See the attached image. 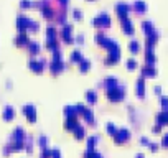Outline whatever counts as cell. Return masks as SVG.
<instances>
[{"label": "cell", "instance_id": "6da1fadb", "mask_svg": "<svg viewBox=\"0 0 168 158\" xmlns=\"http://www.w3.org/2000/svg\"><path fill=\"white\" fill-rule=\"evenodd\" d=\"M17 25H18L20 30H26V28H31V30H36V23L31 22L30 18H26V17H18V20H17Z\"/></svg>", "mask_w": 168, "mask_h": 158}, {"label": "cell", "instance_id": "7a4b0ae2", "mask_svg": "<svg viewBox=\"0 0 168 158\" xmlns=\"http://www.w3.org/2000/svg\"><path fill=\"white\" fill-rule=\"evenodd\" d=\"M107 97H109L110 101H120L122 97H124V89L119 86L110 87V89H107Z\"/></svg>", "mask_w": 168, "mask_h": 158}, {"label": "cell", "instance_id": "3957f363", "mask_svg": "<svg viewBox=\"0 0 168 158\" xmlns=\"http://www.w3.org/2000/svg\"><path fill=\"white\" fill-rule=\"evenodd\" d=\"M23 114L28 117V120H30V122L36 120V110H35V105H31V104L23 105Z\"/></svg>", "mask_w": 168, "mask_h": 158}, {"label": "cell", "instance_id": "277c9868", "mask_svg": "<svg viewBox=\"0 0 168 158\" xmlns=\"http://www.w3.org/2000/svg\"><path fill=\"white\" fill-rule=\"evenodd\" d=\"M114 138H115V142H117V143L125 142V140L129 138V130H127V129H120V130H117L114 133Z\"/></svg>", "mask_w": 168, "mask_h": 158}, {"label": "cell", "instance_id": "5b68a950", "mask_svg": "<svg viewBox=\"0 0 168 158\" xmlns=\"http://www.w3.org/2000/svg\"><path fill=\"white\" fill-rule=\"evenodd\" d=\"M64 127H66V129H69V130H74V129L78 127V119H76V115H69V117L66 119Z\"/></svg>", "mask_w": 168, "mask_h": 158}, {"label": "cell", "instance_id": "8992f818", "mask_svg": "<svg viewBox=\"0 0 168 158\" xmlns=\"http://www.w3.org/2000/svg\"><path fill=\"white\" fill-rule=\"evenodd\" d=\"M92 23H94V25H104V23H106V25H109V23H110V18L106 15V13H102V15L96 17V18L92 20Z\"/></svg>", "mask_w": 168, "mask_h": 158}, {"label": "cell", "instance_id": "52a82bcc", "mask_svg": "<svg viewBox=\"0 0 168 158\" xmlns=\"http://www.w3.org/2000/svg\"><path fill=\"white\" fill-rule=\"evenodd\" d=\"M63 38H64V41H68V43H71V41H73L71 25H64V26H63Z\"/></svg>", "mask_w": 168, "mask_h": 158}, {"label": "cell", "instance_id": "ba28073f", "mask_svg": "<svg viewBox=\"0 0 168 158\" xmlns=\"http://www.w3.org/2000/svg\"><path fill=\"white\" fill-rule=\"evenodd\" d=\"M63 68H64V64H63L61 59H53V61H51V71H53V73L61 71Z\"/></svg>", "mask_w": 168, "mask_h": 158}, {"label": "cell", "instance_id": "9c48e42d", "mask_svg": "<svg viewBox=\"0 0 168 158\" xmlns=\"http://www.w3.org/2000/svg\"><path fill=\"white\" fill-rule=\"evenodd\" d=\"M13 140L15 142H23L25 140V132H23V129H17L15 132H13Z\"/></svg>", "mask_w": 168, "mask_h": 158}, {"label": "cell", "instance_id": "30bf717a", "mask_svg": "<svg viewBox=\"0 0 168 158\" xmlns=\"http://www.w3.org/2000/svg\"><path fill=\"white\" fill-rule=\"evenodd\" d=\"M13 115H15L13 107H12V105H7L5 110H3V119H5V120H10V119H13Z\"/></svg>", "mask_w": 168, "mask_h": 158}, {"label": "cell", "instance_id": "8fae6325", "mask_svg": "<svg viewBox=\"0 0 168 158\" xmlns=\"http://www.w3.org/2000/svg\"><path fill=\"white\" fill-rule=\"evenodd\" d=\"M30 68L33 69V71H41V69H43V66H41V61L31 59V61H30Z\"/></svg>", "mask_w": 168, "mask_h": 158}, {"label": "cell", "instance_id": "7c38bea8", "mask_svg": "<svg viewBox=\"0 0 168 158\" xmlns=\"http://www.w3.org/2000/svg\"><path fill=\"white\" fill-rule=\"evenodd\" d=\"M81 114L86 117V120L87 122H94V114H92V110H89V109H86L84 107V110L81 112Z\"/></svg>", "mask_w": 168, "mask_h": 158}, {"label": "cell", "instance_id": "4fadbf2b", "mask_svg": "<svg viewBox=\"0 0 168 158\" xmlns=\"http://www.w3.org/2000/svg\"><path fill=\"white\" fill-rule=\"evenodd\" d=\"M81 59H82V54L79 50H74L71 53V61H81Z\"/></svg>", "mask_w": 168, "mask_h": 158}, {"label": "cell", "instance_id": "5bb4252c", "mask_svg": "<svg viewBox=\"0 0 168 158\" xmlns=\"http://www.w3.org/2000/svg\"><path fill=\"white\" fill-rule=\"evenodd\" d=\"M23 43H28V36H26V33H20L18 35V38H17V45H23Z\"/></svg>", "mask_w": 168, "mask_h": 158}, {"label": "cell", "instance_id": "9a60e30c", "mask_svg": "<svg viewBox=\"0 0 168 158\" xmlns=\"http://www.w3.org/2000/svg\"><path fill=\"white\" fill-rule=\"evenodd\" d=\"M74 137L76 138H82L84 137V129L81 127V125H78V127L74 129Z\"/></svg>", "mask_w": 168, "mask_h": 158}, {"label": "cell", "instance_id": "2e32d148", "mask_svg": "<svg viewBox=\"0 0 168 158\" xmlns=\"http://www.w3.org/2000/svg\"><path fill=\"white\" fill-rule=\"evenodd\" d=\"M106 86H107V89H110V87H115V86H117V79H115V78H107Z\"/></svg>", "mask_w": 168, "mask_h": 158}, {"label": "cell", "instance_id": "e0dca14e", "mask_svg": "<svg viewBox=\"0 0 168 158\" xmlns=\"http://www.w3.org/2000/svg\"><path fill=\"white\" fill-rule=\"evenodd\" d=\"M158 122H160V124H166V122H168V112H162V114H158Z\"/></svg>", "mask_w": 168, "mask_h": 158}, {"label": "cell", "instance_id": "ac0fdd59", "mask_svg": "<svg viewBox=\"0 0 168 158\" xmlns=\"http://www.w3.org/2000/svg\"><path fill=\"white\" fill-rule=\"evenodd\" d=\"M115 10H117L120 15H125V13H127V10H129V7H127V5H122V3H120V5L115 7Z\"/></svg>", "mask_w": 168, "mask_h": 158}, {"label": "cell", "instance_id": "d6986e66", "mask_svg": "<svg viewBox=\"0 0 168 158\" xmlns=\"http://www.w3.org/2000/svg\"><path fill=\"white\" fill-rule=\"evenodd\" d=\"M86 97H87V101H91V102H96V99H97V96H96L94 91H87Z\"/></svg>", "mask_w": 168, "mask_h": 158}, {"label": "cell", "instance_id": "ffe728a7", "mask_svg": "<svg viewBox=\"0 0 168 158\" xmlns=\"http://www.w3.org/2000/svg\"><path fill=\"white\" fill-rule=\"evenodd\" d=\"M143 89H145V84H143V79H140L138 84H137V92H138V96H143Z\"/></svg>", "mask_w": 168, "mask_h": 158}, {"label": "cell", "instance_id": "44dd1931", "mask_svg": "<svg viewBox=\"0 0 168 158\" xmlns=\"http://www.w3.org/2000/svg\"><path fill=\"white\" fill-rule=\"evenodd\" d=\"M43 13H45V17H53V10H51L46 3H43Z\"/></svg>", "mask_w": 168, "mask_h": 158}, {"label": "cell", "instance_id": "7402d4cb", "mask_svg": "<svg viewBox=\"0 0 168 158\" xmlns=\"http://www.w3.org/2000/svg\"><path fill=\"white\" fill-rule=\"evenodd\" d=\"M96 137H89L87 138V147H89V150H94V145H96Z\"/></svg>", "mask_w": 168, "mask_h": 158}, {"label": "cell", "instance_id": "603a6c76", "mask_svg": "<svg viewBox=\"0 0 168 158\" xmlns=\"http://www.w3.org/2000/svg\"><path fill=\"white\" fill-rule=\"evenodd\" d=\"M86 158H101V155H99L97 152H94V150H87Z\"/></svg>", "mask_w": 168, "mask_h": 158}, {"label": "cell", "instance_id": "cb8c5ba5", "mask_svg": "<svg viewBox=\"0 0 168 158\" xmlns=\"http://www.w3.org/2000/svg\"><path fill=\"white\" fill-rule=\"evenodd\" d=\"M46 33H48V38H50V40H54V35H56V30H54V28H53V26H48Z\"/></svg>", "mask_w": 168, "mask_h": 158}, {"label": "cell", "instance_id": "d4e9b609", "mask_svg": "<svg viewBox=\"0 0 168 158\" xmlns=\"http://www.w3.org/2000/svg\"><path fill=\"white\" fill-rule=\"evenodd\" d=\"M89 69V61L87 59H81V71H87Z\"/></svg>", "mask_w": 168, "mask_h": 158}, {"label": "cell", "instance_id": "484cf974", "mask_svg": "<svg viewBox=\"0 0 168 158\" xmlns=\"http://www.w3.org/2000/svg\"><path fill=\"white\" fill-rule=\"evenodd\" d=\"M38 50H40V45L38 43H30V51L31 53H36Z\"/></svg>", "mask_w": 168, "mask_h": 158}, {"label": "cell", "instance_id": "4316f807", "mask_svg": "<svg viewBox=\"0 0 168 158\" xmlns=\"http://www.w3.org/2000/svg\"><path fill=\"white\" fill-rule=\"evenodd\" d=\"M73 109H74V112H76V114H78V112H79V114H81V112L84 110V104H76Z\"/></svg>", "mask_w": 168, "mask_h": 158}, {"label": "cell", "instance_id": "83f0119b", "mask_svg": "<svg viewBox=\"0 0 168 158\" xmlns=\"http://www.w3.org/2000/svg\"><path fill=\"white\" fill-rule=\"evenodd\" d=\"M64 112H66V115H76V112H74V109L73 107H64Z\"/></svg>", "mask_w": 168, "mask_h": 158}, {"label": "cell", "instance_id": "f1b7e54d", "mask_svg": "<svg viewBox=\"0 0 168 158\" xmlns=\"http://www.w3.org/2000/svg\"><path fill=\"white\" fill-rule=\"evenodd\" d=\"M124 28H125V31H132V23L129 20H124Z\"/></svg>", "mask_w": 168, "mask_h": 158}, {"label": "cell", "instance_id": "f546056e", "mask_svg": "<svg viewBox=\"0 0 168 158\" xmlns=\"http://www.w3.org/2000/svg\"><path fill=\"white\" fill-rule=\"evenodd\" d=\"M107 130H109L110 135H114V133L117 132V130H115V127H114V124H107Z\"/></svg>", "mask_w": 168, "mask_h": 158}, {"label": "cell", "instance_id": "4dcf8cb0", "mask_svg": "<svg viewBox=\"0 0 168 158\" xmlns=\"http://www.w3.org/2000/svg\"><path fill=\"white\" fill-rule=\"evenodd\" d=\"M23 148V142H15V145L12 147V150H20Z\"/></svg>", "mask_w": 168, "mask_h": 158}, {"label": "cell", "instance_id": "1f68e13d", "mask_svg": "<svg viewBox=\"0 0 168 158\" xmlns=\"http://www.w3.org/2000/svg\"><path fill=\"white\" fill-rule=\"evenodd\" d=\"M51 156V150H43V153H41V158H48Z\"/></svg>", "mask_w": 168, "mask_h": 158}, {"label": "cell", "instance_id": "d6a6232c", "mask_svg": "<svg viewBox=\"0 0 168 158\" xmlns=\"http://www.w3.org/2000/svg\"><path fill=\"white\" fill-rule=\"evenodd\" d=\"M48 48H54V50H56V41L54 40H48Z\"/></svg>", "mask_w": 168, "mask_h": 158}, {"label": "cell", "instance_id": "836d02e7", "mask_svg": "<svg viewBox=\"0 0 168 158\" xmlns=\"http://www.w3.org/2000/svg\"><path fill=\"white\" fill-rule=\"evenodd\" d=\"M51 156H53V158H59V150H51Z\"/></svg>", "mask_w": 168, "mask_h": 158}, {"label": "cell", "instance_id": "e575fe53", "mask_svg": "<svg viewBox=\"0 0 168 158\" xmlns=\"http://www.w3.org/2000/svg\"><path fill=\"white\" fill-rule=\"evenodd\" d=\"M127 66H129V68H135V61H134V59H129V61H127Z\"/></svg>", "mask_w": 168, "mask_h": 158}, {"label": "cell", "instance_id": "d590c367", "mask_svg": "<svg viewBox=\"0 0 168 158\" xmlns=\"http://www.w3.org/2000/svg\"><path fill=\"white\" fill-rule=\"evenodd\" d=\"M162 104H163V107H168V97H163V99H162Z\"/></svg>", "mask_w": 168, "mask_h": 158}, {"label": "cell", "instance_id": "8d00e7d4", "mask_svg": "<svg viewBox=\"0 0 168 158\" xmlns=\"http://www.w3.org/2000/svg\"><path fill=\"white\" fill-rule=\"evenodd\" d=\"M143 73H145V74H153V73H155V71H153L152 68H147V69H145V71H143Z\"/></svg>", "mask_w": 168, "mask_h": 158}, {"label": "cell", "instance_id": "74e56055", "mask_svg": "<svg viewBox=\"0 0 168 158\" xmlns=\"http://www.w3.org/2000/svg\"><path fill=\"white\" fill-rule=\"evenodd\" d=\"M130 48H132V50L135 51V50H137V48H138V45L135 43V41H132V43H130Z\"/></svg>", "mask_w": 168, "mask_h": 158}, {"label": "cell", "instance_id": "f35d334b", "mask_svg": "<svg viewBox=\"0 0 168 158\" xmlns=\"http://www.w3.org/2000/svg\"><path fill=\"white\" fill-rule=\"evenodd\" d=\"M31 3L28 2V0H22V7H30Z\"/></svg>", "mask_w": 168, "mask_h": 158}, {"label": "cell", "instance_id": "ab89813d", "mask_svg": "<svg viewBox=\"0 0 168 158\" xmlns=\"http://www.w3.org/2000/svg\"><path fill=\"white\" fill-rule=\"evenodd\" d=\"M40 143H41V147H45V145H46V138H45V137H41V138H40Z\"/></svg>", "mask_w": 168, "mask_h": 158}, {"label": "cell", "instance_id": "60d3db41", "mask_svg": "<svg viewBox=\"0 0 168 158\" xmlns=\"http://www.w3.org/2000/svg\"><path fill=\"white\" fill-rule=\"evenodd\" d=\"M74 17L76 18H81V12H79V10H74Z\"/></svg>", "mask_w": 168, "mask_h": 158}, {"label": "cell", "instance_id": "b9f144b4", "mask_svg": "<svg viewBox=\"0 0 168 158\" xmlns=\"http://www.w3.org/2000/svg\"><path fill=\"white\" fill-rule=\"evenodd\" d=\"M163 145H168V133L163 137Z\"/></svg>", "mask_w": 168, "mask_h": 158}, {"label": "cell", "instance_id": "7bdbcfd3", "mask_svg": "<svg viewBox=\"0 0 168 158\" xmlns=\"http://www.w3.org/2000/svg\"><path fill=\"white\" fill-rule=\"evenodd\" d=\"M137 8H140V10H142V8H145V5H143V3H140V2H138V3H137Z\"/></svg>", "mask_w": 168, "mask_h": 158}, {"label": "cell", "instance_id": "ee69618b", "mask_svg": "<svg viewBox=\"0 0 168 158\" xmlns=\"http://www.w3.org/2000/svg\"><path fill=\"white\" fill-rule=\"evenodd\" d=\"M59 2H61V3H64V5H66V3H68V0H59Z\"/></svg>", "mask_w": 168, "mask_h": 158}]
</instances>
